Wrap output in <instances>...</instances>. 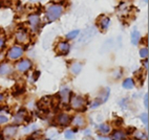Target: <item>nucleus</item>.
<instances>
[{"instance_id":"obj_1","label":"nucleus","mask_w":149,"mask_h":140,"mask_svg":"<svg viewBox=\"0 0 149 140\" xmlns=\"http://www.w3.org/2000/svg\"><path fill=\"white\" fill-rule=\"evenodd\" d=\"M62 13H63V6H59V4H53L46 8L45 17L49 22H53L59 19Z\"/></svg>"},{"instance_id":"obj_2","label":"nucleus","mask_w":149,"mask_h":140,"mask_svg":"<svg viewBox=\"0 0 149 140\" xmlns=\"http://www.w3.org/2000/svg\"><path fill=\"white\" fill-rule=\"evenodd\" d=\"M96 28L93 26H91V27H87V28L83 32V34H81L80 36V41L79 42L81 44H85V43H88V41H91L95 36H96Z\"/></svg>"},{"instance_id":"obj_3","label":"nucleus","mask_w":149,"mask_h":140,"mask_svg":"<svg viewBox=\"0 0 149 140\" xmlns=\"http://www.w3.org/2000/svg\"><path fill=\"white\" fill-rule=\"evenodd\" d=\"M23 54V48L20 46H13V47L8 50V58L10 60H17Z\"/></svg>"},{"instance_id":"obj_4","label":"nucleus","mask_w":149,"mask_h":140,"mask_svg":"<svg viewBox=\"0 0 149 140\" xmlns=\"http://www.w3.org/2000/svg\"><path fill=\"white\" fill-rule=\"evenodd\" d=\"M29 23L33 32H37L40 26V17L38 15H31L29 16Z\"/></svg>"},{"instance_id":"obj_5","label":"nucleus","mask_w":149,"mask_h":140,"mask_svg":"<svg viewBox=\"0 0 149 140\" xmlns=\"http://www.w3.org/2000/svg\"><path fill=\"white\" fill-rule=\"evenodd\" d=\"M84 105H85V101L81 96H74L72 98V108L74 110L84 108Z\"/></svg>"},{"instance_id":"obj_6","label":"nucleus","mask_w":149,"mask_h":140,"mask_svg":"<svg viewBox=\"0 0 149 140\" xmlns=\"http://www.w3.org/2000/svg\"><path fill=\"white\" fill-rule=\"evenodd\" d=\"M17 70L20 72H25L27 71L31 67H32V62L29 60H22L17 64Z\"/></svg>"},{"instance_id":"obj_7","label":"nucleus","mask_w":149,"mask_h":140,"mask_svg":"<svg viewBox=\"0 0 149 140\" xmlns=\"http://www.w3.org/2000/svg\"><path fill=\"white\" fill-rule=\"evenodd\" d=\"M16 40L18 43H21V44H24L29 41V34L25 30L23 29H20L16 32Z\"/></svg>"},{"instance_id":"obj_8","label":"nucleus","mask_w":149,"mask_h":140,"mask_svg":"<svg viewBox=\"0 0 149 140\" xmlns=\"http://www.w3.org/2000/svg\"><path fill=\"white\" fill-rule=\"evenodd\" d=\"M57 50L62 56L67 54L69 51V44L67 42H60L58 44V46H57Z\"/></svg>"},{"instance_id":"obj_9","label":"nucleus","mask_w":149,"mask_h":140,"mask_svg":"<svg viewBox=\"0 0 149 140\" xmlns=\"http://www.w3.org/2000/svg\"><path fill=\"white\" fill-rule=\"evenodd\" d=\"M57 121H58V123L60 124V126H63V127H65V126H67V124L69 123V121H70V118H69V116L67 115V114L62 113V114H60L58 117H57Z\"/></svg>"},{"instance_id":"obj_10","label":"nucleus","mask_w":149,"mask_h":140,"mask_svg":"<svg viewBox=\"0 0 149 140\" xmlns=\"http://www.w3.org/2000/svg\"><path fill=\"white\" fill-rule=\"evenodd\" d=\"M11 73H12V67L8 63L0 64V75L6 77V75H8V74Z\"/></svg>"},{"instance_id":"obj_11","label":"nucleus","mask_w":149,"mask_h":140,"mask_svg":"<svg viewBox=\"0 0 149 140\" xmlns=\"http://www.w3.org/2000/svg\"><path fill=\"white\" fill-rule=\"evenodd\" d=\"M60 96H61V101L63 103H68L70 101V91L68 89H62L60 91Z\"/></svg>"},{"instance_id":"obj_12","label":"nucleus","mask_w":149,"mask_h":140,"mask_svg":"<svg viewBox=\"0 0 149 140\" xmlns=\"http://www.w3.org/2000/svg\"><path fill=\"white\" fill-rule=\"evenodd\" d=\"M3 133L6 137H13L14 135L17 133V127L16 126H8V127L4 128Z\"/></svg>"},{"instance_id":"obj_13","label":"nucleus","mask_w":149,"mask_h":140,"mask_svg":"<svg viewBox=\"0 0 149 140\" xmlns=\"http://www.w3.org/2000/svg\"><path fill=\"white\" fill-rule=\"evenodd\" d=\"M112 140H125V134L120 131V130H116L111 134Z\"/></svg>"},{"instance_id":"obj_14","label":"nucleus","mask_w":149,"mask_h":140,"mask_svg":"<svg viewBox=\"0 0 149 140\" xmlns=\"http://www.w3.org/2000/svg\"><path fill=\"white\" fill-rule=\"evenodd\" d=\"M110 23V19L106 16H102V18L99 20V25L101 26L102 29H107Z\"/></svg>"},{"instance_id":"obj_15","label":"nucleus","mask_w":149,"mask_h":140,"mask_svg":"<svg viewBox=\"0 0 149 140\" xmlns=\"http://www.w3.org/2000/svg\"><path fill=\"white\" fill-rule=\"evenodd\" d=\"M140 38H141V36H140V32H139L136 29L132 30V32H131V36H130V39H131V42H132L133 45L138 44L139 41H140Z\"/></svg>"},{"instance_id":"obj_16","label":"nucleus","mask_w":149,"mask_h":140,"mask_svg":"<svg viewBox=\"0 0 149 140\" xmlns=\"http://www.w3.org/2000/svg\"><path fill=\"white\" fill-rule=\"evenodd\" d=\"M82 70V65L80 63H74L72 64V66H70V71L72 72L74 74H79Z\"/></svg>"},{"instance_id":"obj_17","label":"nucleus","mask_w":149,"mask_h":140,"mask_svg":"<svg viewBox=\"0 0 149 140\" xmlns=\"http://www.w3.org/2000/svg\"><path fill=\"white\" fill-rule=\"evenodd\" d=\"M72 123L74 126H77V127H83L84 124H85V120L83 118L82 116H76L72 120Z\"/></svg>"},{"instance_id":"obj_18","label":"nucleus","mask_w":149,"mask_h":140,"mask_svg":"<svg viewBox=\"0 0 149 140\" xmlns=\"http://www.w3.org/2000/svg\"><path fill=\"white\" fill-rule=\"evenodd\" d=\"M133 86H134V82L132 79H126L123 82V88H125V89H132Z\"/></svg>"},{"instance_id":"obj_19","label":"nucleus","mask_w":149,"mask_h":140,"mask_svg":"<svg viewBox=\"0 0 149 140\" xmlns=\"http://www.w3.org/2000/svg\"><path fill=\"white\" fill-rule=\"evenodd\" d=\"M99 130H100V132L103 133V134H107V133L110 131V128H109V126H107L106 123H102L99 126Z\"/></svg>"},{"instance_id":"obj_20","label":"nucleus","mask_w":149,"mask_h":140,"mask_svg":"<svg viewBox=\"0 0 149 140\" xmlns=\"http://www.w3.org/2000/svg\"><path fill=\"white\" fill-rule=\"evenodd\" d=\"M79 34H80V32L76 29V30H72V32H68V34H66V38L68 40H72V39H74L76 37H78V36H79Z\"/></svg>"},{"instance_id":"obj_21","label":"nucleus","mask_w":149,"mask_h":140,"mask_svg":"<svg viewBox=\"0 0 149 140\" xmlns=\"http://www.w3.org/2000/svg\"><path fill=\"white\" fill-rule=\"evenodd\" d=\"M24 119V112H19L18 114L16 115V117H15V120H16V122H22Z\"/></svg>"},{"instance_id":"obj_22","label":"nucleus","mask_w":149,"mask_h":140,"mask_svg":"<svg viewBox=\"0 0 149 140\" xmlns=\"http://www.w3.org/2000/svg\"><path fill=\"white\" fill-rule=\"evenodd\" d=\"M140 118H141V120L143 121V123H144V124H146V126H148V114H147V113L141 114V116H140Z\"/></svg>"},{"instance_id":"obj_23","label":"nucleus","mask_w":149,"mask_h":140,"mask_svg":"<svg viewBox=\"0 0 149 140\" xmlns=\"http://www.w3.org/2000/svg\"><path fill=\"white\" fill-rule=\"evenodd\" d=\"M140 56L142 58H147L148 57V48H142L141 50H140Z\"/></svg>"},{"instance_id":"obj_24","label":"nucleus","mask_w":149,"mask_h":140,"mask_svg":"<svg viewBox=\"0 0 149 140\" xmlns=\"http://www.w3.org/2000/svg\"><path fill=\"white\" fill-rule=\"evenodd\" d=\"M65 138L66 139H74V134L72 131H66L65 132Z\"/></svg>"},{"instance_id":"obj_25","label":"nucleus","mask_w":149,"mask_h":140,"mask_svg":"<svg viewBox=\"0 0 149 140\" xmlns=\"http://www.w3.org/2000/svg\"><path fill=\"white\" fill-rule=\"evenodd\" d=\"M4 44H6V39H4V37H0V50L4 47Z\"/></svg>"},{"instance_id":"obj_26","label":"nucleus","mask_w":149,"mask_h":140,"mask_svg":"<svg viewBox=\"0 0 149 140\" xmlns=\"http://www.w3.org/2000/svg\"><path fill=\"white\" fill-rule=\"evenodd\" d=\"M8 117L3 116V115H0V124H3L6 123V122H8Z\"/></svg>"},{"instance_id":"obj_27","label":"nucleus","mask_w":149,"mask_h":140,"mask_svg":"<svg viewBox=\"0 0 149 140\" xmlns=\"http://www.w3.org/2000/svg\"><path fill=\"white\" fill-rule=\"evenodd\" d=\"M148 94H146L145 95V97H144V105H145V107H146V109H148Z\"/></svg>"},{"instance_id":"obj_28","label":"nucleus","mask_w":149,"mask_h":140,"mask_svg":"<svg viewBox=\"0 0 149 140\" xmlns=\"http://www.w3.org/2000/svg\"><path fill=\"white\" fill-rule=\"evenodd\" d=\"M136 138H145L146 136L143 134V133H141V132H139V133H136Z\"/></svg>"},{"instance_id":"obj_29","label":"nucleus","mask_w":149,"mask_h":140,"mask_svg":"<svg viewBox=\"0 0 149 140\" xmlns=\"http://www.w3.org/2000/svg\"><path fill=\"white\" fill-rule=\"evenodd\" d=\"M3 98H4V97H3L2 94H0V101H3Z\"/></svg>"},{"instance_id":"obj_30","label":"nucleus","mask_w":149,"mask_h":140,"mask_svg":"<svg viewBox=\"0 0 149 140\" xmlns=\"http://www.w3.org/2000/svg\"><path fill=\"white\" fill-rule=\"evenodd\" d=\"M144 65L146 66V68H148V63H147V61H146V62H144Z\"/></svg>"},{"instance_id":"obj_31","label":"nucleus","mask_w":149,"mask_h":140,"mask_svg":"<svg viewBox=\"0 0 149 140\" xmlns=\"http://www.w3.org/2000/svg\"><path fill=\"white\" fill-rule=\"evenodd\" d=\"M99 139L100 140H108L107 138H103V137H99Z\"/></svg>"},{"instance_id":"obj_32","label":"nucleus","mask_w":149,"mask_h":140,"mask_svg":"<svg viewBox=\"0 0 149 140\" xmlns=\"http://www.w3.org/2000/svg\"><path fill=\"white\" fill-rule=\"evenodd\" d=\"M31 1H38V0H31Z\"/></svg>"},{"instance_id":"obj_33","label":"nucleus","mask_w":149,"mask_h":140,"mask_svg":"<svg viewBox=\"0 0 149 140\" xmlns=\"http://www.w3.org/2000/svg\"><path fill=\"white\" fill-rule=\"evenodd\" d=\"M56 1H58V0H56Z\"/></svg>"}]
</instances>
